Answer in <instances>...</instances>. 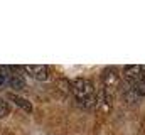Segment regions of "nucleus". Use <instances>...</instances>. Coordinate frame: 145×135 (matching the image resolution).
<instances>
[{
	"mask_svg": "<svg viewBox=\"0 0 145 135\" xmlns=\"http://www.w3.org/2000/svg\"><path fill=\"white\" fill-rule=\"evenodd\" d=\"M71 91L81 106H84V108H93L95 106L96 91H95V86L88 79H83V78L76 79L71 85Z\"/></svg>",
	"mask_w": 145,
	"mask_h": 135,
	"instance_id": "f257e3e1",
	"label": "nucleus"
},
{
	"mask_svg": "<svg viewBox=\"0 0 145 135\" xmlns=\"http://www.w3.org/2000/svg\"><path fill=\"white\" fill-rule=\"evenodd\" d=\"M123 76L128 81V85H133V83H137V81L142 79V76H144V66H138V64L125 66L123 68Z\"/></svg>",
	"mask_w": 145,
	"mask_h": 135,
	"instance_id": "f03ea898",
	"label": "nucleus"
},
{
	"mask_svg": "<svg viewBox=\"0 0 145 135\" xmlns=\"http://www.w3.org/2000/svg\"><path fill=\"white\" fill-rule=\"evenodd\" d=\"M22 68L25 73H29L32 78H36L39 81H47V78H49V69L44 64H27Z\"/></svg>",
	"mask_w": 145,
	"mask_h": 135,
	"instance_id": "7ed1b4c3",
	"label": "nucleus"
},
{
	"mask_svg": "<svg viewBox=\"0 0 145 135\" xmlns=\"http://www.w3.org/2000/svg\"><path fill=\"white\" fill-rule=\"evenodd\" d=\"M95 106L100 108V110L105 111V113L110 111V108H111V95L108 93V90L101 88V90L96 93V96H95Z\"/></svg>",
	"mask_w": 145,
	"mask_h": 135,
	"instance_id": "20e7f679",
	"label": "nucleus"
},
{
	"mask_svg": "<svg viewBox=\"0 0 145 135\" xmlns=\"http://www.w3.org/2000/svg\"><path fill=\"white\" fill-rule=\"evenodd\" d=\"M118 81H120V74L115 68H106L105 73H103V88L105 90H113L118 86Z\"/></svg>",
	"mask_w": 145,
	"mask_h": 135,
	"instance_id": "39448f33",
	"label": "nucleus"
},
{
	"mask_svg": "<svg viewBox=\"0 0 145 135\" xmlns=\"http://www.w3.org/2000/svg\"><path fill=\"white\" fill-rule=\"evenodd\" d=\"M7 85H8L10 88H14V90H24V88H25V79H24V76H20V74L10 73Z\"/></svg>",
	"mask_w": 145,
	"mask_h": 135,
	"instance_id": "423d86ee",
	"label": "nucleus"
},
{
	"mask_svg": "<svg viewBox=\"0 0 145 135\" xmlns=\"http://www.w3.org/2000/svg\"><path fill=\"white\" fill-rule=\"evenodd\" d=\"M10 100L14 101L19 108H22L24 111H27V113L32 111V103L29 100H25V98H22V96H19V95H10Z\"/></svg>",
	"mask_w": 145,
	"mask_h": 135,
	"instance_id": "0eeeda50",
	"label": "nucleus"
},
{
	"mask_svg": "<svg viewBox=\"0 0 145 135\" xmlns=\"http://www.w3.org/2000/svg\"><path fill=\"white\" fill-rule=\"evenodd\" d=\"M10 115V105L7 103L5 100L0 98V118H5Z\"/></svg>",
	"mask_w": 145,
	"mask_h": 135,
	"instance_id": "6e6552de",
	"label": "nucleus"
}]
</instances>
